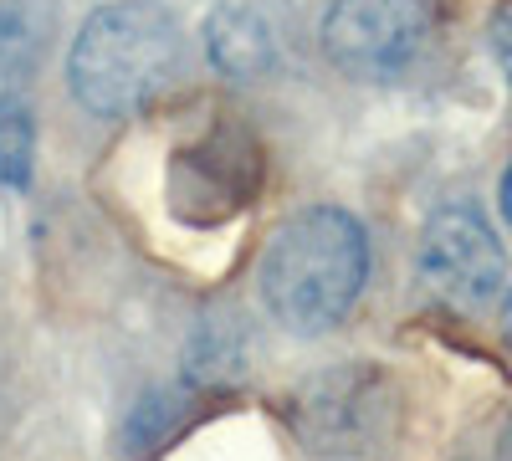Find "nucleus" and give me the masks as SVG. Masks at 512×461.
Wrapping results in <instances>:
<instances>
[{"mask_svg":"<svg viewBox=\"0 0 512 461\" xmlns=\"http://www.w3.org/2000/svg\"><path fill=\"white\" fill-rule=\"evenodd\" d=\"M256 282L267 313L287 333L297 339L333 333L369 282V236L338 205H308L277 226Z\"/></svg>","mask_w":512,"mask_h":461,"instance_id":"nucleus-1","label":"nucleus"},{"mask_svg":"<svg viewBox=\"0 0 512 461\" xmlns=\"http://www.w3.org/2000/svg\"><path fill=\"white\" fill-rule=\"evenodd\" d=\"M180 67V21L159 0H113L82 21L67 52V88L98 118H134L180 77Z\"/></svg>","mask_w":512,"mask_h":461,"instance_id":"nucleus-2","label":"nucleus"},{"mask_svg":"<svg viewBox=\"0 0 512 461\" xmlns=\"http://www.w3.org/2000/svg\"><path fill=\"white\" fill-rule=\"evenodd\" d=\"M395 421V390L374 364H338L287 395V426L323 461H359L379 451Z\"/></svg>","mask_w":512,"mask_h":461,"instance_id":"nucleus-3","label":"nucleus"},{"mask_svg":"<svg viewBox=\"0 0 512 461\" xmlns=\"http://www.w3.org/2000/svg\"><path fill=\"white\" fill-rule=\"evenodd\" d=\"M420 282L451 308H487L507 292V251L477 200H451L425 221L415 246Z\"/></svg>","mask_w":512,"mask_h":461,"instance_id":"nucleus-4","label":"nucleus"},{"mask_svg":"<svg viewBox=\"0 0 512 461\" xmlns=\"http://www.w3.org/2000/svg\"><path fill=\"white\" fill-rule=\"evenodd\" d=\"M436 31V0H333L323 52L338 72L379 82L405 72Z\"/></svg>","mask_w":512,"mask_h":461,"instance_id":"nucleus-5","label":"nucleus"},{"mask_svg":"<svg viewBox=\"0 0 512 461\" xmlns=\"http://www.w3.org/2000/svg\"><path fill=\"white\" fill-rule=\"evenodd\" d=\"M205 52L236 82L272 77L287 62V21L267 0H226L205 16Z\"/></svg>","mask_w":512,"mask_h":461,"instance_id":"nucleus-6","label":"nucleus"},{"mask_svg":"<svg viewBox=\"0 0 512 461\" xmlns=\"http://www.w3.org/2000/svg\"><path fill=\"white\" fill-rule=\"evenodd\" d=\"M52 31V0H0V108H16Z\"/></svg>","mask_w":512,"mask_h":461,"instance_id":"nucleus-7","label":"nucleus"},{"mask_svg":"<svg viewBox=\"0 0 512 461\" xmlns=\"http://www.w3.org/2000/svg\"><path fill=\"white\" fill-rule=\"evenodd\" d=\"M36 170V123L31 113L16 108H0V185L6 190H26Z\"/></svg>","mask_w":512,"mask_h":461,"instance_id":"nucleus-8","label":"nucleus"},{"mask_svg":"<svg viewBox=\"0 0 512 461\" xmlns=\"http://www.w3.org/2000/svg\"><path fill=\"white\" fill-rule=\"evenodd\" d=\"M185 415V400L180 395H149L139 410H134V426H128V441H134L139 451H149V446H159L169 431H175V421Z\"/></svg>","mask_w":512,"mask_h":461,"instance_id":"nucleus-9","label":"nucleus"},{"mask_svg":"<svg viewBox=\"0 0 512 461\" xmlns=\"http://www.w3.org/2000/svg\"><path fill=\"white\" fill-rule=\"evenodd\" d=\"M492 52H497V62H502V72L512 77V0L497 11V21H492Z\"/></svg>","mask_w":512,"mask_h":461,"instance_id":"nucleus-10","label":"nucleus"},{"mask_svg":"<svg viewBox=\"0 0 512 461\" xmlns=\"http://www.w3.org/2000/svg\"><path fill=\"white\" fill-rule=\"evenodd\" d=\"M497 200H502V216H507V226H512V164H507V175H502V190H497Z\"/></svg>","mask_w":512,"mask_h":461,"instance_id":"nucleus-11","label":"nucleus"},{"mask_svg":"<svg viewBox=\"0 0 512 461\" xmlns=\"http://www.w3.org/2000/svg\"><path fill=\"white\" fill-rule=\"evenodd\" d=\"M497 461H512V426L502 431V446H497Z\"/></svg>","mask_w":512,"mask_h":461,"instance_id":"nucleus-12","label":"nucleus"},{"mask_svg":"<svg viewBox=\"0 0 512 461\" xmlns=\"http://www.w3.org/2000/svg\"><path fill=\"white\" fill-rule=\"evenodd\" d=\"M507 339H512V292H507Z\"/></svg>","mask_w":512,"mask_h":461,"instance_id":"nucleus-13","label":"nucleus"}]
</instances>
